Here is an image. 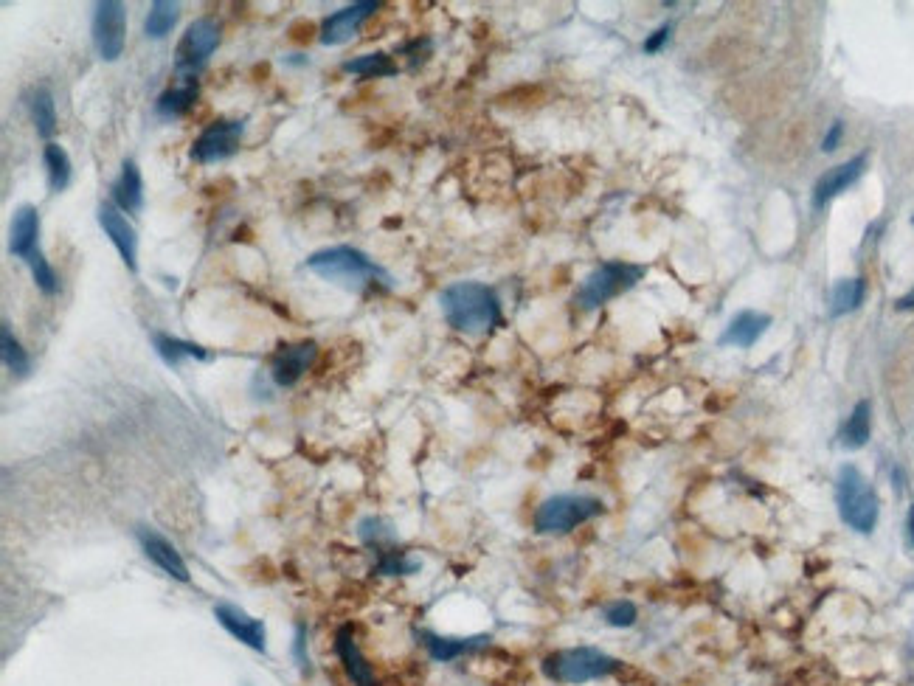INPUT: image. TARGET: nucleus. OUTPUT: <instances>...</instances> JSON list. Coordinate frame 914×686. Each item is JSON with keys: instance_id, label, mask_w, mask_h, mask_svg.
<instances>
[{"instance_id": "nucleus-1", "label": "nucleus", "mask_w": 914, "mask_h": 686, "mask_svg": "<svg viewBox=\"0 0 914 686\" xmlns=\"http://www.w3.org/2000/svg\"><path fill=\"white\" fill-rule=\"evenodd\" d=\"M442 313L448 324L465 335H487L490 329L501 327V301L493 287L481 282H456L442 290L439 296Z\"/></svg>"}, {"instance_id": "nucleus-28", "label": "nucleus", "mask_w": 914, "mask_h": 686, "mask_svg": "<svg viewBox=\"0 0 914 686\" xmlns=\"http://www.w3.org/2000/svg\"><path fill=\"white\" fill-rule=\"evenodd\" d=\"M175 23H178V3H169V0H155V3L150 6V15H147L144 31H147V37L161 40V37H166L169 31L175 29Z\"/></svg>"}, {"instance_id": "nucleus-16", "label": "nucleus", "mask_w": 914, "mask_h": 686, "mask_svg": "<svg viewBox=\"0 0 914 686\" xmlns=\"http://www.w3.org/2000/svg\"><path fill=\"white\" fill-rule=\"evenodd\" d=\"M335 653L341 658V664H344V670L352 684L377 686L375 670H372V664L366 661V656L360 653L352 627H338V633H335Z\"/></svg>"}, {"instance_id": "nucleus-18", "label": "nucleus", "mask_w": 914, "mask_h": 686, "mask_svg": "<svg viewBox=\"0 0 914 686\" xmlns=\"http://www.w3.org/2000/svg\"><path fill=\"white\" fill-rule=\"evenodd\" d=\"M9 251L17 259H29L34 251H40V214L34 206H20L12 220V242Z\"/></svg>"}, {"instance_id": "nucleus-23", "label": "nucleus", "mask_w": 914, "mask_h": 686, "mask_svg": "<svg viewBox=\"0 0 914 686\" xmlns=\"http://www.w3.org/2000/svg\"><path fill=\"white\" fill-rule=\"evenodd\" d=\"M870 433H872V408L867 400H861V403L853 408L850 419L844 422L839 439H841V445H844L847 450H858L870 442Z\"/></svg>"}, {"instance_id": "nucleus-11", "label": "nucleus", "mask_w": 914, "mask_h": 686, "mask_svg": "<svg viewBox=\"0 0 914 686\" xmlns=\"http://www.w3.org/2000/svg\"><path fill=\"white\" fill-rule=\"evenodd\" d=\"M315 358H318V346H315L313 341L279 346V352L273 355V363H270V377H273V383L282 388L296 386L301 377H304V372L313 366Z\"/></svg>"}, {"instance_id": "nucleus-37", "label": "nucleus", "mask_w": 914, "mask_h": 686, "mask_svg": "<svg viewBox=\"0 0 914 686\" xmlns=\"http://www.w3.org/2000/svg\"><path fill=\"white\" fill-rule=\"evenodd\" d=\"M898 310H914V287L903 299H898Z\"/></svg>"}, {"instance_id": "nucleus-36", "label": "nucleus", "mask_w": 914, "mask_h": 686, "mask_svg": "<svg viewBox=\"0 0 914 686\" xmlns=\"http://www.w3.org/2000/svg\"><path fill=\"white\" fill-rule=\"evenodd\" d=\"M841 133H844V127H841V121H836V124L830 127V133L825 135V144H822V150H825V152L836 150V144H839Z\"/></svg>"}, {"instance_id": "nucleus-9", "label": "nucleus", "mask_w": 914, "mask_h": 686, "mask_svg": "<svg viewBox=\"0 0 914 686\" xmlns=\"http://www.w3.org/2000/svg\"><path fill=\"white\" fill-rule=\"evenodd\" d=\"M242 133H245L242 121H214L211 127H206L203 133L197 135V141L192 144V161L217 164V161L231 158L234 152L240 150Z\"/></svg>"}, {"instance_id": "nucleus-19", "label": "nucleus", "mask_w": 914, "mask_h": 686, "mask_svg": "<svg viewBox=\"0 0 914 686\" xmlns=\"http://www.w3.org/2000/svg\"><path fill=\"white\" fill-rule=\"evenodd\" d=\"M110 192H113L116 209L127 211V214H138V211L144 209V180H141V172H138L135 161H124L119 180L113 183Z\"/></svg>"}, {"instance_id": "nucleus-17", "label": "nucleus", "mask_w": 914, "mask_h": 686, "mask_svg": "<svg viewBox=\"0 0 914 686\" xmlns=\"http://www.w3.org/2000/svg\"><path fill=\"white\" fill-rule=\"evenodd\" d=\"M422 647L428 650V656L434 661H456V658L479 653L490 644V636H473V639H453V636H436V633H420Z\"/></svg>"}, {"instance_id": "nucleus-12", "label": "nucleus", "mask_w": 914, "mask_h": 686, "mask_svg": "<svg viewBox=\"0 0 914 686\" xmlns=\"http://www.w3.org/2000/svg\"><path fill=\"white\" fill-rule=\"evenodd\" d=\"M135 537H138V543H141L144 554L150 557L155 566L164 571L166 577H172V580H178V582L192 580V577H189V566L183 563L180 552L175 549V546H172V543H169V540H166L164 535H161V532H155V529H150V526H138V529H135Z\"/></svg>"}, {"instance_id": "nucleus-15", "label": "nucleus", "mask_w": 914, "mask_h": 686, "mask_svg": "<svg viewBox=\"0 0 914 686\" xmlns=\"http://www.w3.org/2000/svg\"><path fill=\"white\" fill-rule=\"evenodd\" d=\"M864 166H867V155H855L850 161L827 169L825 175L816 180V186H813V206H816V209H825L833 197H839L844 189H850L855 180L861 178Z\"/></svg>"}, {"instance_id": "nucleus-25", "label": "nucleus", "mask_w": 914, "mask_h": 686, "mask_svg": "<svg viewBox=\"0 0 914 686\" xmlns=\"http://www.w3.org/2000/svg\"><path fill=\"white\" fill-rule=\"evenodd\" d=\"M31 119L37 127L40 138H51L57 133V110H54V96L48 88H37L31 93Z\"/></svg>"}, {"instance_id": "nucleus-33", "label": "nucleus", "mask_w": 914, "mask_h": 686, "mask_svg": "<svg viewBox=\"0 0 914 686\" xmlns=\"http://www.w3.org/2000/svg\"><path fill=\"white\" fill-rule=\"evenodd\" d=\"M636 619H639V611H636V605L628 602V599H616L611 602L608 608H605V622L614 627H630L636 625Z\"/></svg>"}, {"instance_id": "nucleus-24", "label": "nucleus", "mask_w": 914, "mask_h": 686, "mask_svg": "<svg viewBox=\"0 0 914 686\" xmlns=\"http://www.w3.org/2000/svg\"><path fill=\"white\" fill-rule=\"evenodd\" d=\"M43 158L45 169H48V186H51V192H62V189L71 183V175H74V166H71L68 152L62 150L60 144L48 141V144H45Z\"/></svg>"}, {"instance_id": "nucleus-10", "label": "nucleus", "mask_w": 914, "mask_h": 686, "mask_svg": "<svg viewBox=\"0 0 914 686\" xmlns=\"http://www.w3.org/2000/svg\"><path fill=\"white\" fill-rule=\"evenodd\" d=\"M214 616H217V622H220L237 642H242L245 647H251L256 653H265V647H268V630H265V622H262V619L245 613L240 605H231V602H217V605H214Z\"/></svg>"}, {"instance_id": "nucleus-2", "label": "nucleus", "mask_w": 914, "mask_h": 686, "mask_svg": "<svg viewBox=\"0 0 914 686\" xmlns=\"http://www.w3.org/2000/svg\"><path fill=\"white\" fill-rule=\"evenodd\" d=\"M307 268L318 273L321 279H330L335 284H344L349 290H360L369 284H391V276L377 265L375 259L352 248V245H335V248H324L315 251L307 259Z\"/></svg>"}, {"instance_id": "nucleus-29", "label": "nucleus", "mask_w": 914, "mask_h": 686, "mask_svg": "<svg viewBox=\"0 0 914 686\" xmlns=\"http://www.w3.org/2000/svg\"><path fill=\"white\" fill-rule=\"evenodd\" d=\"M344 71L358 76H394L397 74V65L391 62L389 54H363V57H355V60H346Z\"/></svg>"}, {"instance_id": "nucleus-13", "label": "nucleus", "mask_w": 914, "mask_h": 686, "mask_svg": "<svg viewBox=\"0 0 914 686\" xmlns=\"http://www.w3.org/2000/svg\"><path fill=\"white\" fill-rule=\"evenodd\" d=\"M99 225L105 228L110 242L116 245L124 265L130 270H138V237H135L133 225L127 223V217L121 214V209H116L113 203H102L99 206Z\"/></svg>"}, {"instance_id": "nucleus-27", "label": "nucleus", "mask_w": 914, "mask_h": 686, "mask_svg": "<svg viewBox=\"0 0 914 686\" xmlns=\"http://www.w3.org/2000/svg\"><path fill=\"white\" fill-rule=\"evenodd\" d=\"M864 301V282L861 279H841L830 290V315H847L861 307Z\"/></svg>"}, {"instance_id": "nucleus-38", "label": "nucleus", "mask_w": 914, "mask_h": 686, "mask_svg": "<svg viewBox=\"0 0 914 686\" xmlns=\"http://www.w3.org/2000/svg\"><path fill=\"white\" fill-rule=\"evenodd\" d=\"M906 529H909V543L914 546V507L909 509V523H906Z\"/></svg>"}, {"instance_id": "nucleus-35", "label": "nucleus", "mask_w": 914, "mask_h": 686, "mask_svg": "<svg viewBox=\"0 0 914 686\" xmlns=\"http://www.w3.org/2000/svg\"><path fill=\"white\" fill-rule=\"evenodd\" d=\"M304 647H307V627L299 625V627H296V642H293V653H296V661H299L301 667L307 664V653H304Z\"/></svg>"}, {"instance_id": "nucleus-3", "label": "nucleus", "mask_w": 914, "mask_h": 686, "mask_svg": "<svg viewBox=\"0 0 914 686\" xmlns=\"http://www.w3.org/2000/svg\"><path fill=\"white\" fill-rule=\"evenodd\" d=\"M619 670V661L597 647H569L543 658V675L555 684H588Z\"/></svg>"}, {"instance_id": "nucleus-8", "label": "nucleus", "mask_w": 914, "mask_h": 686, "mask_svg": "<svg viewBox=\"0 0 914 686\" xmlns=\"http://www.w3.org/2000/svg\"><path fill=\"white\" fill-rule=\"evenodd\" d=\"M124 34H127V12L116 0L96 3L93 15V43L99 57L107 62H116L124 54Z\"/></svg>"}, {"instance_id": "nucleus-26", "label": "nucleus", "mask_w": 914, "mask_h": 686, "mask_svg": "<svg viewBox=\"0 0 914 686\" xmlns=\"http://www.w3.org/2000/svg\"><path fill=\"white\" fill-rule=\"evenodd\" d=\"M0 349H3V363L6 369L15 374V377H29L31 372V358L29 352L23 349V343L17 341L15 332L9 324H3L0 329Z\"/></svg>"}, {"instance_id": "nucleus-5", "label": "nucleus", "mask_w": 914, "mask_h": 686, "mask_svg": "<svg viewBox=\"0 0 914 686\" xmlns=\"http://www.w3.org/2000/svg\"><path fill=\"white\" fill-rule=\"evenodd\" d=\"M602 512L605 507L594 495H555L546 498L535 512V529L540 535H566L580 523L594 521Z\"/></svg>"}, {"instance_id": "nucleus-31", "label": "nucleus", "mask_w": 914, "mask_h": 686, "mask_svg": "<svg viewBox=\"0 0 914 686\" xmlns=\"http://www.w3.org/2000/svg\"><path fill=\"white\" fill-rule=\"evenodd\" d=\"M31 268V276H34V284L43 290L45 296H54L57 290H60V279H57V273L54 268L48 265V259L43 256V251H34V254L26 259Z\"/></svg>"}, {"instance_id": "nucleus-7", "label": "nucleus", "mask_w": 914, "mask_h": 686, "mask_svg": "<svg viewBox=\"0 0 914 686\" xmlns=\"http://www.w3.org/2000/svg\"><path fill=\"white\" fill-rule=\"evenodd\" d=\"M220 45V26L209 20V17H197L195 23H189V29L183 34L175 51V71L183 79H195L206 62L214 54V48Z\"/></svg>"}, {"instance_id": "nucleus-14", "label": "nucleus", "mask_w": 914, "mask_h": 686, "mask_svg": "<svg viewBox=\"0 0 914 686\" xmlns=\"http://www.w3.org/2000/svg\"><path fill=\"white\" fill-rule=\"evenodd\" d=\"M377 12V3L372 0H363V3H352L341 12H335L324 20L321 26V43L324 45H341L346 40H352V34H358L360 26Z\"/></svg>"}, {"instance_id": "nucleus-21", "label": "nucleus", "mask_w": 914, "mask_h": 686, "mask_svg": "<svg viewBox=\"0 0 914 686\" xmlns=\"http://www.w3.org/2000/svg\"><path fill=\"white\" fill-rule=\"evenodd\" d=\"M195 99H197V82L195 79H183V85L164 90V93L158 96V102H155V113L166 121L180 119V116H186V113H189V107L195 105Z\"/></svg>"}, {"instance_id": "nucleus-22", "label": "nucleus", "mask_w": 914, "mask_h": 686, "mask_svg": "<svg viewBox=\"0 0 914 686\" xmlns=\"http://www.w3.org/2000/svg\"><path fill=\"white\" fill-rule=\"evenodd\" d=\"M152 343H155V352L161 355V360H164L166 366H180L186 358H209V352H206L203 346H197V343L192 341H183V338H175V335H166V332H152Z\"/></svg>"}, {"instance_id": "nucleus-30", "label": "nucleus", "mask_w": 914, "mask_h": 686, "mask_svg": "<svg viewBox=\"0 0 914 686\" xmlns=\"http://www.w3.org/2000/svg\"><path fill=\"white\" fill-rule=\"evenodd\" d=\"M414 571H420V560H414L403 552H380V560L375 566V574H380V577H403V574H414Z\"/></svg>"}, {"instance_id": "nucleus-20", "label": "nucleus", "mask_w": 914, "mask_h": 686, "mask_svg": "<svg viewBox=\"0 0 914 686\" xmlns=\"http://www.w3.org/2000/svg\"><path fill=\"white\" fill-rule=\"evenodd\" d=\"M768 324H771V318L763 313H751V310L749 313H740L735 321L726 327V332L720 335L718 343L720 346H740V349L754 346L757 338L768 329Z\"/></svg>"}, {"instance_id": "nucleus-32", "label": "nucleus", "mask_w": 914, "mask_h": 686, "mask_svg": "<svg viewBox=\"0 0 914 686\" xmlns=\"http://www.w3.org/2000/svg\"><path fill=\"white\" fill-rule=\"evenodd\" d=\"M358 535L366 546L383 549V546H389L391 540H394V529H391V523L380 521V518H363L358 523Z\"/></svg>"}, {"instance_id": "nucleus-6", "label": "nucleus", "mask_w": 914, "mask_h": 686, "mask_svg": "<svg viewBox=\"0 0 914 686\" xmlns=\"http://www.w3.org/2000/svg\"><path fill=\"white\" fill-rule=\"evenodd\" d=\"M645 268L642 265H628V262H605L594 273H588V279L580 284L574 304L580 310H597L605 301L622 296L636 282H642Z\"/></svg>"}, {"instance_id": "nucleus-4", "label": "nucleus", "mask_w": 914, "mask_h": 686, "mask_svg": "<svg viewBox=\"0 0 914 686\" xmlns=\"http://www.w3.org/2000/svg\"><path fill=\"white\" fill-rule=\"evenodd\" d=\"M836 501H839L841 521L861 535H870L878 523V495L872 490L870 481L861 476V470H855L850 464L841 467Z\"/></svg>"}, {"instance_id": "nucleus-34", "label": "nucleus", "mask_w": 914, "mask_h": 686, "mask_svg": "<svg viewBox=\"0 0 914 686\" xmlns=\"http://www.w3.org/2000/svg\"><path fill=\"white\" fill-rule=\"evenodd\" d=\"M670 31H673V26H661L659 31H653V34H650V37L645 40L647 54H656V51H661L664 43L670 40Z\"/></svg>"}]
</instances>
